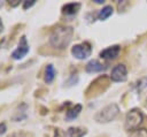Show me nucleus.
I'll list each match as a JSON object with an SVG mask.
<instances>
[{
	"label": "nucleus",
	"instance_id": "393cba45",
	"mask_svg": "<svg viewBox=\"0 0 147 137\" xmlns=\"http://www.w3.org/2000/svg\"><path fill=\"white\" fill-rule=\"evenodd\" d=\"M94 2H95V3H103L105 1H103V0H94Z\"/></svg>",
	"mask_w": 147,
	"mask_h": 137
},
{
	"label": "nucleus",
	"instance_id": "f8f14e48",
	"mask_svg": "<svg viewBox=\"0 0 147 137\" xmlns=\"http://www.w3.org/2000/svg\"><path fill=\"white\" fill-rule=\"evenodd\" d=\"M55 75H56V70L54 68V66L52 63H48L45 68V73H44V82L46 84H51L54 78H55Z\"/></svg>",
	"mask_w": 147,
	"mask_h": 137
},
{
	"label": "nucleus",
	"instance_id": "4be33fe9",
	"mask_svg": "<svg viewBox=\"0 0 147 137\" xmlns=\"http://www.w3.org/2000/svg\"><path fill=\"white\" fill-rule=\"evenodd\" d=\"M54 137H65V134H64V132H63L61 129H55Z\"/></svg>",
	"mask_w": 147,
	"mask_h": 137
},
{
	"label": "nucleus",
	"instance_id": "f03ea898",
	"mask_svg": "<svg viewBox=\"0 0 147 137\" xmlns=\"http://www.w3.org/2000/svg\"><path fill=\"white\" fill-rule=\"evenodd\" d=\"M109 85H110V77H108L106 75H101L91 82V84L88 85V87L85 91V97L87 99L94 98V97L103 93L109 87Z\"/></svg>",
	"mask_w": 147,
	"mask_h": 137
},
{
	"label": "nucleus",
	"instance_id": "b1692460",
	"mask_svg": "<svg viewBox=\"0 0 147 137\" xmlns=\"http://www.w3.org/2000/svg\"><path fill=\"white\" fill-rule=\"evenodd\" d=\"M3 31V23H2V20H1V17H0V33Z\"/></svg>",
	"mask_w": 147,
	"mask_h": 137
},
{
	"label": "nucleus",
	"instance_id": "7ed1b4c3",
	"mask_svg": "<svg viewBox=\"0 0 147 137\" xmlns=\"http://www.w3.org/2000/svg\"><path fill=\"white\" fill-rule=\"evenodd\" d=\"M119 114V107L117 104H109L102 109H100L95 115L94 120L98 123H108L116 119V116Z\"/></svg>",
	"mask_w": 147,
	"mask_h": 137
},
{
	"label": "nucleus",
	"instance_id": "dca6fc26",
	"mask_svg": "<svg viewBox=\"0 0 147 137\" xmlns=\"http://www.w3.org/2000/svg\"><path fill=\"white\" fill-rule=\"evenodd\" d=\"M146 86H147V76H144V77L139 78L138 81H136L132 84V89L136 90L137 92H141Z\"/></svg>",
	"mask_w": 147,
	"mask_h": 137
},
{
	"label": "nucleus",
	"instance_id": "423d86ee",
	"mask_svg": "<svg viewBox=\"0 0 147 137\" xmlns=\"http://www.w3.org/2000/svg\"><path fill=\"white\" fill-rule=\"evenodd\" d=\"M29 51H30V46H29L26 36L25 35H22L20 37V39H18L17 47L11 52L10 56H11L13 60H21L24 56H26V54L29 53Z\"/></svg>",
	"mask_w": 147,
	"mask_h": 137
},
{
	"label": "nucleus",
	"instance_id": "5701e85b",
	"mask_svg": "<svg viewBox=\"0 0 147 137\" xmlns=\"http://www.w3.org/2000/svg\"><path fill=\"white\" fill-rule=\"evenodd\" d=\"M20 3H21L20 0H11V1H8V5H9L10 7H17Z\"/></svg>",
	"mask_w": 147,
	"mask_h": 137
},
{
	"label": "nucleus",
	"instance_id": "aec40b11",
	"mask_svg": "<svg viewBox=\"0 0 147 137\" xmlns=\"http://www.w3.org/2000/svg\"><path fill=\"white\" fill-rule=\"evenodd\" d=\"M34 5H36V0H24L22 2V8L24 10H26V9L31 8L32 6H34Z\"/></svg>",
	"mask_w": 147,
	"mask_h": 137
},
{
	"label": "nucleus",
	"instance_id": "20e7f679",
	"mask_svg": "<svg viewBox=\"0 0 147 137\" xmlns=\"http://www.w3.org/2000/svg\"><path fill=\"white\" fill-rule=\"evenodd\" d=\"M144 120V114L139 108H132L131 111L127 112L125 116V123L124 128L127 131H134L138 129V127L142 123Z\"/></svg>",
	"mask_w": 147,
	"mask_h": 137
},
{
	"label": "nucleus",
	"instance_id": "f257e3e1",
	"mask_svg": "<svg viewBox=\"0 0 147 137\" xmlns=\"http://www.w3.org/2000/svg\"><path fill=\"white\" fill-rule=\"evenodd\" d=\"M74 37V28L69 25H57L49 35V45L56 50H64L69 46Z\"/></svg>",
	"mask_w": 147,
	"mask_h": 137
},
{
	"label": "nucleus",
	"instance_id": "4468645a",
	"mask_svg": "<svg viewBox=\"0 0 147 137\" xmlns=\"http://www.w3.org/2000/svg\"><path fill=\"white\" fill-rule=\"evenodd\" d=\"M113 13H114L113 7L109 6V5H107V6H105L102 9H100V10L98 12L96 18L100 20V21H106L108 17H110V16L113 15Z\"/></svg>",
	"mask_w": 147,
	"mask_h": 137
},
{
	"label": "nucleus",
	"instance_id": "0eeeda50",
	"mask_svg": "<svg viewBox=\"0 0 147 137\" xmlns=\"http://www.w3.org/2000/svg\"><path fill=\"white\" fill-rule=\"evenodd\" d=\"M126 77H127V68L124 63L116 64L111 69V74H110L111 82H124Z\"/></svg>",
	"mask_w": 147,
	"mask_h": 137
},
{
	"label": "nucleus",
	"instance_id": "a211bd4d",
	"mask_svg": "<svg viewBox=\"0 0 147 137\" xmlns=\"http://www.w3.org/2000/svg\"><path fill=\"white\" fill-rule=\"evenodd\" d=\"M130 137H147V130L146 129H137L132 131Z\"/></svg>",
	"mask_w": 147,
	"mask_h": 137
},
{
	"label": "nucleus",
	"instance_id": "412c9836",
	"mask_svg": "<svg viewBox=\"0 0 147 137\" xmlns=\"http://www.w3.org/2000/svg\"><path fill=\"white\" fill-rule=\"evenodd\" d=\"M6 131H7V125H6V123H5V122H0V136L5 135Z\"/></svg>",
	"mask_w": 147,
	"mask_h": 137
},
{
	"label": "nucleus",
	"instance_id": "ddd939ff",
	"mask_svg": "<svg viewBox=\"0 0 147 137\" xmlns=\"http://www.w3.org/2000/svg\"><path fill=\"white\" fill-rule=\"evenodd\" d=\"M82 108H83V106H82L80 104H77V105L72 106L71 108H69V109L65 112V120H67V121L75 120V119L79 115V113L82 112Z\"/></svg>",
	"mask_w": 147,
	"mask_h": 137
},
{
	"label": "nucleus",
	"instance_id": "39448f33",
	"mask_svg": "<svg viewBox=\"0 0 147 137\" xmlns=\"http://www.w3.org/2000/svg\"><path fill=\"white\" fill-rule=\"evenodd\" d=\"M71 54L77 60L87 59L92 54V46L88 41H83V43L76 44L71 48Z\"/></svg>",
	"mask_w": 147,
	"mask_h": 137
},
{
	"label": "nucleus",
	"instance_id": "f3484780",
	"mask_svg": "<svg viewBox=\"0 0 147 137\" xmlns=\"http://www.w3.org/2000/svg\"><path fill=\"white\" fill-rule=\"evenodd\" d=\"M7 137H32V134H30L28 131H24V130H18V131L11 132Z\"/></svg>",
	"mask_w": 147,
	"mask_h": 137
},
{
	"label": "nucleus",
	"instance_id": "9d476101",
	"mask_svg": "<svg viewBox=\"0 0 147 137\" xmlns=\"http://www.w3.org/2000/svg\"><path fill=\"white\" fill-rule=\"evenodd\" d=\"M107 69V64H102L101 62H99L98 60L93 59L90 60L86 64H85V71L88 74H95V73H101L105 71Z\"/></svg>",
	"mask_w": 147,
	"mask_h": 137
},
{
	"label": "nucleus",
	"instance_id": "1a4fd4ad",
	"mask_svg": "<svg viewBox=\"0 0 147 137\" xmlns=\"http://www.w3.org/2000/svg\"><path fill=\"white\" fill-rule=\"evenodd\" d=\"M121 52V46L119 45H113V46H109L105 50H102L100 52V58L101 59H105V60H115L118 54Z\"/></svg>",
	"mask_w": 147,
	"mask_h": 137
},
{
	"label": "nucleus",
	"instance_id": "6e6552de",
	"mask_svg": "<svg viewBox=\"0 0 147 137\" xmlns=\"http://www.w3.org/2000/svg\"><path fill=\"white\" fill-rule=\"evenodd\" d=\"M28 109H29V105L24 101L20 102L16 108L14 109L11 116H10V120L14 121V122H21V121H24L28 119Z\"/></svg>",
	"mask_w": 147,
	"mask_h": 137
},
{
	"label": "nucleus",
	"instance_id": "9b49d317",
	"mask_svg": "<svg viewBox=\"0 0 147 137\" xmlns=\"http://www.w3.org/2000/svg\"><path fill=\"white\" fill-rule=\"evenodd\" d=\"M82 5L79 2H69V3H65L62 6L61 10H62V14L64 16H68V17H72L75 15H77V13L79 12Z\"/></svg>",
	"mask_w": 147,
	"mask_h": 137
},
{
	"label": "nucleus",
	"instance_id": "a878e982",
	"mask_svg": "<svg viewBox=\"0 0 147 137\" xmlns=\"http://www.w3.org/2000/svg\"><path fill=\"white\" fill-rule=\"evenodd\" d=\"M2 6H3V1H1V0H0V8H1Z\"/></svg>",
	"mask_w": 147,
	"mask_h": 137
},
{
	"label": "nucleus",
	"instance_id": "2eb2a0df",
	"mask_svg": "<svg viewBox=\"0 0 147 137\" xmlns=\"http://www.w3.org/2000/svg\"><path fill=\"white\" fill-rule=\"evenodd\" d=\"M67 134L69 137H84L87 134V129L82 127H70Z\"/></svg>",
	"mask_w": 147,
	"mask_h": 137
},
{
	"label": "nucleus",
	"instance_id": "6ab92c4d",
	"mask_svg": "<svg viewBox=\"0 0 147 137\" xmlns=\"http://www.w3.org/2000/svg\"><path fill=\"white\" fill-rule=\"evenodd\" d=\"M77 82H78V76H77V75H75V74H72V75H70V77L67 79L65 85H67V86L76 85V84H77Z\"/></svg>",
	"mask_w": 147,
	"mask_h": 137
}]
</instances>
